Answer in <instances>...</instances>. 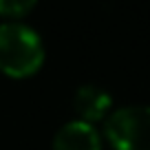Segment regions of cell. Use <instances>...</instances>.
<instances>
[{
    "label": "cell",
    "mask_w": 150,
    "mask_h": 150,
    "mask_svg": "<svg viewBox=\"0 0 150 150\" xmlns=\"http://www.w3.org/2000/svg\"><path fill=\"white\" fill-rule=\"evenodd\" d=\"M106 139L115 150H150V106H124L104 124Z\"/></svg>",
    "instance_id": "cell-2"
},
{
    "label": "cell",
    "mask_w": 150,
    "mask_h": 150,
    "mask_svg": "<svg viewBox=\"0 0 150 150\" xmlns=\"http://www.w3.org/2000/svg\"><path fill=\"white\" fill-rule=\"evenodd\" d=\"M33 9V2H16V0H0V16L2 18H22Z\"/></svg>",
    "instance_id": "cell-5"
},
{
    "label": "cell",
    "mask_w": 150,
    "mask_h": 150,
    "mask_svg": "<svg viewBox=\"0 0 150 150\" xmlns=\"http://www.w3.org/2000/svg\"><path fill=\"white\" fill-rule=\"evenodd\" d=\"M44 62L42 40L22 22L0 24V71L9 77L22 80L33 75Z\"/></svg>",
    "instance_id": "cell-1"
},
{
    "label": "cell",
    "mask_w": 150,
    "mask_h": 150,
    "mask_svg": "<svg viewBox=\"0 0 150 150\" xmlns=\"http://www.w3.org/2000/svg\"><path fill=\"white\" fill-rule=\"evenodd\" d=\"M53 150H102V139L93 124L75 119L55 132Z\"/></svg>",
    "instance_id": "cell-3"
},
{
    "label": "cell",
    "mask_w": 150,
    "mask_h": 150,
    "mask_svg": "<svg viewBox=\"0 0 150 150\" xmlns=\"http://www.w3.org/2000/svg\"><path fill=\"white\" fill-rule=\"evenodd\" d=\"M110 106H112L110 95L104 88L93 86V84L80 86L73 95V108L80 115V122H86V124L104 119L110 110Z\"/></svg>",
    "instance_id": "cell-4"
}]
</instances>
